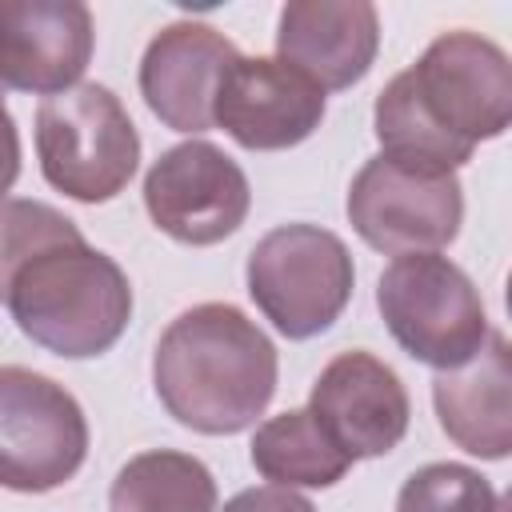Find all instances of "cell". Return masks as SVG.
I'll return each mask as SVG.
<instances>
[{"label": "cell", "mask_w": 512, "mask_h": 512, "mask_svg": "<svg viewBox=\"0 0 512 512\" xmlns=\"http://www.w3.org/2000/svg\"><path fill=\"white\" fill-rule=\"evenodd\" d=\"M324 120V88L288 60L240 56L216 96V124L252 152L308 140Z\"/></svg>", "instance_id": "10"}, {"label": "cell", "mask_w": 512, "mask_h": 512, "mask_svg": "<svg viewBox=\"0 0 512 512\" xmlns=\"http://www.w3.org/2000/svg\"><path fill=\"white\" fill-rule=\"evenodd\" d=\"M376 308L392 340L440 372L468 364L488 336L476 284L436 252L396 256L376 284Z\"/></svg>", "instance_id": "4"}, {"label": "cell", "mask_w": 512, "mask_h": 512, "mask_svg": "<svg viewBox=\"0 0 512 512\" xmlns=\"http://www.w3.org/2000/svg\"><path fill=\"white\" fill-rule=\"evenodd\" d=\"M504 300H508V312H512V272H508V292H504Z\"/></svg>", "instance_id": "22"}, {"label": "cell", "mask_w": 512, "mask_h": 512, "mask_svg": "<svg viewBox=\"0 0 512 512\" xmlns=\"http://www.w3.org/2000/svg\"><path fill=\"white\" fill-rule=\"evenodd\" d=\"M144 204L152 224L180 244H220L232 236L252 204L248 176L232 156L208 140L168 148L144 176Z\"/></svg>", "instance_id": "8"}, {"label": "cell", "mask_w": 512, "mask_h": 512, "mask_svg": "<svg viewBox=\"0 0 512 512\" xmlns=\"http://www.w3.org/2000/svg\"><path fill=\"white\" fill-rule=\"evenodd\" d=\"M92 56V12L76 0H0V76L12 92L60 96Z\"/></svg>", "instance_id": "11"}, {"label": "cell", "mask_w": 512, "mask_h": 512, "mask_svg": "<svg viewBox=\"0 0 512 512\" xmlns=\"http://www.w3.org/2000/svg\"><path fill=\"white\" fill-rule=\"evenodd\" d=\"M4 304L20 332L68 360L108 352L132 320L120 264L84 244L80 228L48 204L4 208Z\"/></svg>", "instance_id": "1"}, {"label": "cell", "mask_w": 512, "mask_h": 512, "mask_svg": "<svg viewBox=\"0 0 512 512\" xmlns=\"http://www.w3.org/2000/svg\"><path fill=\"white\" fill-rule=\"evenodd\" d=\"M240 52L208 24L180 20L152 36L140 60V92L152 116L176 132H208L216 124V96Z\"/></svg>", "instance_id": "12"}, {"label": "cell", "mask_w": 512, "mask_h": 512, "mask_svg": "<svg viewBox=\"0 0 512 512\" xmlns=\"http://www.w3.org/2000/svg\"><path fill=\"white\" fill-rule=\"evenodd\" d=\"M224 512H316V508L284 484H264V488H248V492L232 496L224 504Z\"/></svg>", "instance_id": "20"}, {"label": "cell", "mask_w": 512, "mask_h": 512, "mask_svg": "<svg viewBox=\"0 0 512 512\" xmlns=\"http://www.w3.org/2000/svg\"><path fill=\"white\" fill-rule=\"evenodd\" d=\"M380 20L368 0H292L280 12L276 52L320 88L356 84L376 56Z\"/></svg>", "instance_id": "14"}, {"label": "cell", "mask_w": 512, "mask_h": 512, "mask_svg": "<svg viewBox=\"0 0 512 512\" xmlns=\"http://www.w3.org/2000/svg\"><path fill=\"white\" fill-rule=\"evenodd\" d=\"M108 512H216V480L188 452H140L116 472Z\"/></svg>", "instance_id": "18"}, {"label": "cell", "mask_w": 512, "mask_h": 512, "mask_svg": "<svg viewBox=\"0 0 512 512\" xmlns=\"http://www.w3.org/2000/svg\"><path fill=\"white\" fill-rule=\"evenodd\" d=\"M36 156L56 192L104 204L132 180L140 136L104 84H76L36 108Z\"/></svg>", "instance_id": "3"}, {"label": "cell", "mask_w": 512, "mask_h": 512, "mask_svg": "<svg viewBox=\"0 0 512 512\" xmlns=\"http://www.w3.org/2000/svg\"><path fill=\"white\" fill-rule=\"evenodd\" d=\"M88 452L80 404L48 376L0 372V480L12 492H48L76 476Z\"/></svg>", "instance_id": "7"}, {"label": "cell", "mask_w": 512, "mask_h": 512, "mask_svg": "<svg viewBox=\"0 0 512 512\" xmlns=\"http://www.w3.org/2000/svg\"><path fill=\"white\" fill-rule=\"evenodd\" d=\"M152 384L184 428L232 436L256 424L276 392V348L240 308L196 304L164 328Z\"/></svg>", "instance_id": "2"}, {"label": "cell", "mask_w": 512, "mask_h": 512, "mask_svg": "<svg viewBox=\"0 0 512 512\" xmlns=\"http://www.w3.org/2000/svg\"><path fill=\"white\" fill-rule=\"evenodd\" d=\"M252 464L264 480L284 488H328L348 472L352 456L324 432L312 408H292L256 428Z\"/></svg>", "instance_id": "16"}, {"label": "cell", "mask_w": 512, "mask_h": 512, "mask_svg": "<svg viewBox=\"0 0 512 512\" xmlns=\"http://www.w3.org/2000/svg\"><path fill=\"white\" fill-rule=\"evenodd\" d=\"M396 512H496V496L468 464H428L404 480Z\"/></svg>", "instance_id": "19"}, {"label": "cell", "mask_w": 512, "mask_h": 512, "mask_svg": "<svg viewBox=\"0 0 512 512\" xmlns=\"http://www.w3.org/2000/svg\"><path fill=\"white\" fill-rule=\"evenodd\" d=\"M348 220L376 252L420 256L456 240L464 192L456 172L412 168L380 152L356 172L348 188Z\"/></svg>", "instance_id": "6"}, {"label": "cell", "mask_w": 512, "mask_h": 512, "mask_svg": "<svg viewBox=\"0 0 512 512\" xmlns=\"http://www.w3.org/2000/svg\"><path fill=\"white\" fill-rule=\"evenodd\" d=\"M376 140L384 148V156L412 164V168H432V172H456L468 156L472 144H464L460 136H452L420 100L412 72H400L384 84V92L376 96Z\"/></svg>", "instance_id": "17"}, {"label": "cell", "mask_w": 512, "mask_h": 512, "mask_svg": "<svg viewBox=\"0 0 512 512\" xmlns=\"http://www.w3.org/2000/svg\"><path fill=\"white\" fill-rule=\"evenodd\" d=\"M428 112L464 144L512 128V60L476 32H444L408 68Z\"/></svg>", "instance_id": "9"}, {"label": "cell", "mask_w": 512, "mask_h": 512, "mask_svg": "<svg viewBox=\"0 0 512 512\" xmlns=\"http://www.w3.org/2000/svg\"><path fill=\"white\" fill-rule=\"evenodd\" d=\"M496 512H512V488H508V492L496 500Z\"/></svg>", "instance_id": "21"}, {"label": "cell", "mask_w": 512, "mask_h": 512, "mask_svg": "<svg viewBox=\"0 0 512 512\" xmlns=\"http://www.w3.org/2000/svg\"><path fill=\"white\" fill-rule=\"evenodd\" d=\"M308 408L352 460L384 456L408 432V392L372 352H340L316 376Z\"/></svg>", "instance_id": "13"}, {"label": "cell", "mask_w": 512, "mask_h": 512, "mask_svg": "<svg viewBox=\"0 0 512 512\" xmlns=\"http://www.w3.org/2000/svg\"><path fill=\"white\" fill-rule=\"evenodd\" d=\"M352 276L344 240L316 224H280L248 256V292L288 340L324 332L344 312Z\"/></svg>", "instance_id": "5"}, {"label": "cell", "mask_w": 512, "mask_h": 512, "mask_svg": "<svg viewBox=\"0 0 512 512\" xmlns=\"http://www.w3.org/2000/svg\"><path fill=\"white\" fill-rule=\"evenodd\" d=\"M432 404L456 448L480 460L512 456V340L492 332L468 364L440 372Z\"/></svg>", "instance_id": "15"}]
</instances>
